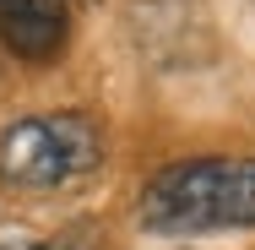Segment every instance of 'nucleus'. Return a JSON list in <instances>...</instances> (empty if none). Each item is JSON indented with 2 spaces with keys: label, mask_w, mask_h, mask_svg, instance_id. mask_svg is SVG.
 <instances>
[{
  "label": "nucleus",
  "mask_w": 255,
  "mask_h": 250,
  "mask_svg": "<svg viewBox=\"0 0 255 250\" xmlns=\"http://www.w3.org/2000/svg\"><path fill=\"white\" fill-rule=\"evenodd\" d=\"M141 218L157 234L255 229V158H185L152 174Z\"/></svg>",
  "instance_id": "nucleus-1"
},
{
  "label": "nucleus",
  "mask_w": 255,
  "mask_h": 250,
  "mask_svg": "<svg viewBox=\"0 0 255 250\" xmlns=\"http://www.w3.org/2000/svg\"><path fill=\"white\" fill-rule=\"evenodd\" d=\"M71 0H0V44L22 60H49L65 44Z\"/></svg>",
  "instance_id": "nucleus-3"
},
{
  "label": "nucleus",
  "mask_w": 255,
  "mask_h": 250,
  "mask_svg": "<svg viewBox=\"0 0 255 250\" xmlns=\"http://www.w3.org/2000/svg\"><path fill=\"white\" fill-rule=\"evenodd\" d=\"M0 250H65V245H16V240H0Z\"/></svg>",
  "instance_id": "nucleus-4"
},
{
  "label": "nucleus",
  "mask_w": 255,
  "mask_h": 250,
  "mask_svg": "<svg viewBox=\"0 0 255 250\" xmlns=\"http://www.w3.org/2000/svg\"><path fill=\"white\" fill-rule=\"evenodd\" d=\"M98 158L103 136L87 114H76V109L27 114V120L5 125V136H0V180L22 185V191H49V185L93 174Z\"/></svg>",
  "instance_id": "nucleus-2"
}]
</instances>
